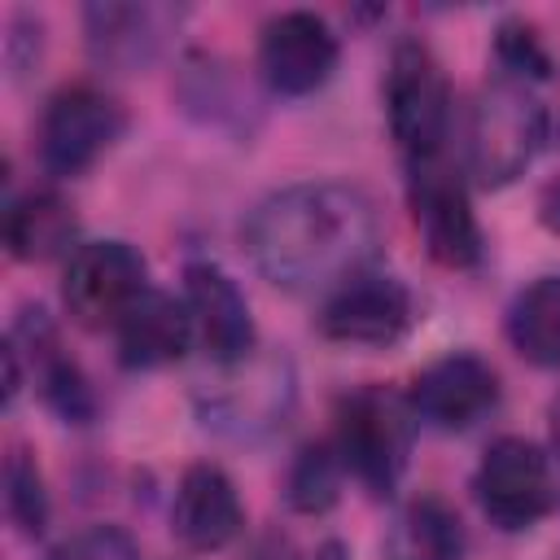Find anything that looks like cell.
I'll return each mask as SVG.
<instances>
[{
  "label": "cell",
  "mask_w": 560,
  "mask_h": 560,
  "mask_svg": "<svg viewBox=\"0 0 560 560\" xmlns=\"http://www.w3.org/2000/svg\"><path fill=\"white\" fill-rule=\"evenodd\" d=\"M245 249L262 280L298 298H328L381 249L376 206L341 179H302L262 197L245 219Z\"/></svg>",
  "instance_id": "obj_1"
},
{
  "label": "cell",
  "mask_w": 560,
  "mask_h": 560,
  "mask_svg": "<svg viewBox=\"0 0 560 560\" xmlns=\"http://www.w3.org/2000/svg\"><path fill=\"white\" fill-rule=\"evenodd\" d=\"M293 398V363L276 350L254 346L245 359L219 363L214 376L197 385V416L228 442H262L289 420Z\"/></svg>",
  "instance_id": "obj_2"
},
{
  "label": "cell",
  "mask_w": 560,
  "mask_h": 560,
  "mask_svg": "<svg viewBox=\"0 0 560 560\" xmlns=\"http://www.w3.org/2000/svg\"><path fill=\"white\" fill-rule=\"evenodd\" d=\"M547 140V109L534 83L494 74L468 118V171L481 188H508L529 171Z\"/></svg>",
  "instance_id": "obj_3"
},
{
  "label": "cell",
  "mask_w": 560,
  "mask_h": 560,
  "mask_svg": "<svg viewBox=\"0 0 560 560\" xmlns=\"http://www.w3.org/2000/svg\"><path fill=\"white\" fill-rule=\"evenodd\" d=\"M385 118L389 136L407 162H424L446 153L451 136V83L438 66V57L420 39H402L389 52L385 70Z\"/></svg>",
  "instance_id": "obj_4"
},
{
  "label": "cell",
  "mask_w": 560,
  "mask_h": 560,
  "mask_svg": "<svg viewBox=\"0 0 560 560\" xmlns=\"http://www.w3.org/2000/svg\"><path fill=\"white\" fill-rule=\"evenodd\" d=\"M332 442L346 459V472L363 490H372L376 499L394 494L411 455V407L385 389H354L337 407Z\"/></svg>",
  "instance_id": "obj_5"
},
{
  "label": "cell",
  "mask_w": 560,
  "mask_h": 560,
  "mask_svg": "<svg viewBox=\"0 0 560 560\" xmlns=\"http://www.w3.org/2000/svg\"><path fill=\"white\" fill-rule=\"evenodd\" d=\"M407 206L416 219V232L433 262L451 271H468L481 262V223L472 214L468 179L451 166L446 153L407 162Z\"/></svg>",
  "instance_id": "obj_6"
},
{
  "label": "cell",
  "mask_w": 560,
  "mask_h": 560,
  "mask_svg": "<svg viewBox=\"0 0 560 560\" xmlns=\"http://www.w3.org/2000/svg\"><path fill=\"white\" fill-rule=\"evenodd\" d=\"M122 127H127V114L105 88L70 83V88L52 92V101L44 105L39 162L52 179H74V175L92 171L114 149Z\"/></svg>",
  "instance_id": "obj_7"
},
{
  "label": "cell",
  "mask_w": 560,
  "mask_h": 560,
  "mask_svg": "<svg viewBox=\"0 0 560 560\" xmlns=\"http://www.w3.org/2000/svg\"><path fill=\"white\" fill-rule=\"evenodd\" d=\"M472 494H477V508L490 525H499L508 534L529 529L556 503L551 459L529 438L503 433L486 446V455L472 472Z\"/></svg>",
  "instance_id": "obj_8"
},
{
  "label": "cell",
  "mask_w": 560,
  "mask_h": 560,
  "mask_svg": "<svg viewBox=\"0 0 560 560\" xmlns=\"http://www.w3.org/2000/svg\"><path fill=\"white\" fill-rule=\"evenodd\" d=\"M144 258L127 241H83L61 271V302L83 328H114L149 289Z\"/></svg>",
  "instance_id": "obj_9"
},
{
  "label": "cell",
  "mask_w": 560,
  "mask_h": 560,
  "mask_svg": "<svg viewBox=\"0 0 560 560\" xmlns=\"http://www.w3.org/2000/svg\"><path fill=\"white\" fill-rule=\"evenodd\" d=\"M416 324V298L398 276L359 271L319 302V332L337 346L385 350L402 341Z\"/></svg>",
  "instance_id": "obj_10"
},
{
  "label": "cell",
  "mask_w": 560,
  "mask_h": 560,
  "mask_svg": "<svg viewBox=\"0 0 560 560\" xmlns=\"http://www.w3.org/2000/svg\"><path fill=\"white\" fill-rule=\"evenodd\" d=\"M337 35L319 13L289 9L262 26L258 39V70L276 96H311L337 70Z\"/></svg>",
  "instance_id": "obj_11"
},
{
  "label": "cell",
  "mask_w": 560,
  "mask_h": 560,
  "mask_svg": "<svg viewBox=\"0 0 560 560\" xmlns=\"http://www.w3.org/2000/svg\"><path fill=\"white\" fill-rule=\"evenodd\" d=\"M499 402V376L494 368L472 354V350H451L442 359H433L407 394L411 416H420L424 424L442 429V433H459L472 429L477 420H486Z\"/></svg>",
  "instance_id": "obj_12"
},
{
  "label": "cell",
  "mask_w": 560,
  "mask_h": 560,
  "mask_svg": "<svg viewBox=\"0 0 560 560\" xmlns=\"http://www.w3.org/2000/svg\"><path fill=\"white\" fill-rule=\"evenodd\" d=\"M184 9L171 4H88L83 9V35H88V52L101 70H144L162 44L179 31Z\"/></svg>",
  "instance_id": "obj_13"
},
{
  "label": "cell",
  "mask_w": 560,
  "mask_h": 560,
  "mask_svg": "<svg viewBox=\"0 0 560 560\" xmlns=\"http://www.w3.org/2000/svg\"><path fill=\"white\" fill-rule=\"evenodd\" d=\"M184 306L192 315V332L206 350V359L219 363H236L245 359L258 337H254V319H249V302L236 289V280L214 267V262H188L184 267Z\"/></svg>",
  "instance_id": "obj_14"
},
{
  "label": "cell",
  "mask_w": 560,
  "mask_h": 560,
  "mask_svg": "<svg viewBox=\"0 0 560 560\" xmlns=\"http://www.w3.org/2000/svg\"><path fill=\"white\" fill-rule=\"evenodd\" d=\"M245 525L241 494L219 464H188L171 499V534L188 551H223Z\"/></svg>",
  "instance_id": "obj_15"
},
{
  "label": "cell",
  "mask_w": 560,
  "mask_h": 560,
  "mask_svg": "<svg viewBox=\"0 0 560 560\" xmlns=\"http://www.w3.org/2000/svg\"><path fill=\"white\" fill-rule=\"evenodd\" d=\"M192 341H197V332H192V315H188L184 298H171L162 289H144L127 306V315L114 324L118 359L131 372L166 368V363L184 359Z\"/></svg>",
  "instance_id": "obj_16"
},
{
  "label": "cell",
  "mask_w": 560,
  "mask_h": 560,
  "mask_svg": "<svg viewBox=\"0 0 560 560\" xmlns=\"http://www.w3.org/2000/svg\"><path fill=\"white\" fill-rule=\"evenodd\" d=\"M9 341L26 354V372L39 389V398L70 424H88L92 411H96V398H92V385L88 376L79 372V363L70 359V350H61L57 341V328L44 319V311H26L18 319V328L9 332Z\"/></svg>",
  "instance_id": "obj_17"
},
{
  "label": "cell",
  "mask_w": 560,
  "mask_h": 560,
  "mask_svg": "<svg viewBox=\"0 0 560 560\" xmlns=\"http://www.w3.org/2000/svg\"><path fill=\"white\" fill-rule=\"evenodd\" d=\"M74 241V210L52 188H31L4 206V249L18 262H44L70 249Z\"/></svg>",
  "instance_id": "obj_18"
},
{
  "label": "cell",
  "mask_w": 560,
  "mask_h": 560,
  "mask_svg": "<svg viewBox=\"0 0 560 560\" xmlns=\"http://www.w3.org/2000/svg\"><path fill=\"white\" fill-rule=\"evenodd\" d=\"M459 556H464V525L446 499L420 494L398 508L385 538V560H459Z\"/></svg>",
  "instance_id": "obj_19"
},
{
  "label": "cell",
  "mask_w": 560,
  "mask_h": 560,
  "mask_svg": "<svg viewBox=\"0 0 560 560\" xmlns=\"http://www.w3.org/2000/svg\"><path fill=\"white\" fill-rule=\"evenodd\" d=\"M508 341L521 359L560 372V276H538L512 298Z\"/></svg>",
  "instance_id": "obj_20"
},
{
  "label": "cell",
  "mask_w": 560,
  "mask_h": 560,
  "mask_svg": "<svg viewBox=\"0 0 560 560\" xmlns=\"http://www.w3.org/2000/svg\"><path fill=\"white\" fill-rule=\"evenodd\" d=\"M341 477H346V459L337 451V442H311L298 451V459L289 464L284 477V494L293 512L319 516L341 499Z\"/></svg>",
  "instance_id": "obj_21"
},
{
  "label": "cell",
  "mask_w": 560,
  "mask_h": 560,
  "mask_svg": "<svg viewBox=\"0 0 560 560\" xmlns=\"http://www.w3.org/2000/svg\"><path fill=\"white\" fill-rule=\"evenodd\" d=\"M184 109H201L206 122H228L241 118L249 105V96L241 92V83L232 79V70L214 57H188L184 61V83H179Z\"/></svg>",
  "instance_id": "obj_22"
},
{
  "label": "cell",
  "mask_w": 560,
  "mask_h": 560,
  "mask_svg": "<svg viewBox=\"0 0 560 560\" xmlns=\"http://www.w3.org/2000/svg\"><path fill=\"white\" fill-rule=\"evenodd\" d=\"M4 512L18 525V534L39 538L48 525V490H44V472L35 464V455L13 442L4 455Z\"/></svg>",
  "instance_id": "obj_23"
},
{
  "label": "cell",
  "mask_w": 560,
  "mask_h": 560,
  "mask_svg": "<svg viewBox=\"0 0 560 560\" xmlns=\"http://www.w3.org/2000/svg\"><path fill=\"white\" fill-rule=\"evenodd\" d=\"M494 61H499V74L521 79V83H538V79L551 74V57H547V48L538 44V35L525 22H503L499 26Z\"/></svg>",
  "instance_id": "obj_24"
},
{
  "label": "cell",
  "mask_w": 560,
  "mask_h": 560,
  "mask_svg": "<svg viewBox=\"0 0 560 560\" xmlns=\"http://www.w3.org/2000/svg\"><path fill=\"white\" fill-rule=\"evenodd\" d=\"M48 560H140V551L118 525H88L66 542H57Z\"/></svg>",
  "instance_id": "obj_25"
},
{
  "label": "cell",
  "mask_w": 560,
  "mask_h": 560,
  "mask_svg": "<svg viewBox=\"0 0 560 560\" xmlns=\"http://www.w3.org/2000/svg\"><path fill=\"white\" fill-rule=\"evenodd\" d=\"M538 219H542L547 232L560 236V175L547 179V188H542V197H538Z\"/></svg>",
  "instance_id": "obj_26"
},
{
  "label": "cell",
  "mask_w": 560,
  "mask_h": 560,
  "mask_svg": "<svg viewBox=\"0 0 560 560\" xmlns=\"http://www.w3.org/2000/svg\"><path fill=\"white\" fill-rule=\"evenodd\" d=\"M18 389H22V350L4 341V407H13Z\"/></svg>",
  "instance_id": "obj_27"
},
{
  "label": "cell",
  "mask_w": 560,
  "mask_h": 560,
  "mask_svg": "<svg viewBox=\"0 0 560 560\" xmlns=\"http://www.w3.org/2000/svg\"><path fill=\"white\" fill-rule=\"evenodd\" d=\"M547 438H551V455L560 459V394H556L551 407H547Z\"/></svg>",
  "instance_id": "obj_28"
}]
</instances>
